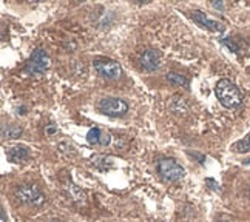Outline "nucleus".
<instances>
[{"label":"nucleus","instance_id":"nucleus-10","mask_svg":"<svg viewBox=\"0 0 250 222\" xmlns=\"http://www.w3.org/2000/svg\"><path fill=\"white\" fill-rule=\"evenodd\" d=\"M63 191H65V195L68 196L73 202H76V204H85V201H86L85 191L81 187L76 185L71 179H66L63 182Z\"/></svg>","mask_w":250,"mask_h":222},{"label":"nucleus","instance_id":"nucleus-13","mask_svg":"<svg viewBox=\"0 0 250 222\" xmlns=\"http://www.w3.org/2000/svg\"><path fill=\"white\" fill-rule=\"evenodd\" d=\"M166 79H167L168 83L176 85V86H188V85H190V82H188L187 77H186V76H182V74H179V73H168V74L166 76Z\"/></svg>","mask_w":250,"mask_h":222},{"label":"nucleus","instance_id":"nucleus-3","mask_svg":"<svg viewBox=\"0 0 250 222\" xmlns=\"http://www.w3.org/2000/svg\"><path fill=\"white\" fill-rule=\"evenodd\" d=\"M50 62H51L50 56L46 54V51L42 50V48H37L36 51H33V54L30 56V59H28L25 65V73L33 76L43 74L48 70V66H50Z\"/></svg>","mask_w":250,"mask_h":222},{"label":"nucleus","instance_id":"nucleus-12","mask_svg":"<svg viewBox=\"0 0 250 222\" xmlns=\"http://www.w3.org/2000/svg\"><path fill=\"white\" fill-rule=\"evenodd\" d=\"M23 133V128L21 125H16V123H8L2 127V138L3 139H17L21 138Z\"/></svg>","mask_w":250,"mask_h":222},{"label":"nucleus","instance_id":"nucleus-1","mask_svg":"<svg viewBox=\"0 0 250 222\" xmlns=\"http://www.w3.org/2000/svg\"><path fill=\"white\" fill-rule=\"evenodd\" d=\"M215 94L221 105L226 108H236L243 102V96L238 86L229 79H221L215 86Z\"/></svg>","mask_w":250,"mask_h":222},{"label":"nucleus","instance_id":"nucleus-19","mask_svg":"<svg viewBox=\"0 0 250 222\" xmlns=\"http://www.w3.org/2000/svg\"><path fill=\"white\" fill-rule=\"evenodd\" d=\"M243 163H244V165H250V158L244 159V161H243Z\"/></svg>","mask_w":250,"mask_h":222},{"label":"nucleus","instance_id":"nucleus-14","mask_svg":"<svg viewBox=\"0 0 250 222\" xmlns=\"http://www.w3.org/2000/svg\"><path fill=\"white\" fill-rule=\"evenodd\" d=\"M232 150L236 151V153H247V151H250V133L247 134L244 139L235 142L233 145H232Z\"/></svg>","mask_w":250,"mask_h":222},{"label":"nucleus","instance_id":"nucleus-21","mask_svg":"<svg viewBox=\"0 0 250 222\" xmlns=\"http://www.w3.org/2000/svg\"><path fill=\"white\" fill-rule=\"evenodd\" d=\"M218 222H229V221H218Z\"/></svg>","mask_w":250,"mask_h":222},{"label":"nucleus","instance_id":"nucleus-5","mask_svg":"<svg viewBox=\"0 0 250 222\" xmlns=\"http://www.w3.org/2000/svg\"><path fill=\"white\" fill-rule=\"evenodd\" d=\"M158 171L161 178L167 182H176L184 178L186 171L176 161L173 159H161L158 162Z\"/></svg>","mask_w":250,"mask_h":222},{"label":"nucleus","instance_id":"nucleus-15","mask_svg":"<svg viewBox=\"0 0 250 222\" xmlns=\"http://www.w3.org/2000/svg\"><path fill=\"white\" fill-rule=\"evenodd\" d=\"M170 110L175 113V114H181V113H186L187 111V105H186L184 99L175 98V99L170 102Z\"/></svg>","mask_w":250,"mask_h":222},{"label":"nucleus","instance_id":"nucleus-7","mask_svg":"<svg viewBox=\"0 0 250 222\" xmlns=\"http://www.w3.org/2000/svg\"><path fill=\"white\" fill-rule=\"evenodd\" d=\"M139 63L146 71L153 73L161 66V56H159V53L156 50H151V48H150V50H146L141 54Z\"/></svg>","mask_w":250,"mask_h":222},{"label":"nucleus","instance_id":"nucleus-6","mask_svg":"<svg viewBox=\"0 0 250 222\" xmlns=\"http://www.w3.org/2000/svg\"><path fill=\"white\" fill-rule=\"evenodd\" d=\"M94 70L104 79H119L122 76V68L116 61L111 59H98L94 61Z\"/></svg>","mask_w":250,"mask_h":222},{"label":"nucleus","instance_id":"nucleus-16","mask_svg":"<svg viewBox=\"0 0 250 222\" xmlns=\"http://www.w3.org/2000/svg\"><path fill=\"white\" fill-rule=\"evenodd\" d=\"M221 43H223L224 46H227L229 50L232 51V53H235V54H238V53H239V46L233 42V39L226 37V39H223V40H221Z\"/></svg>","mask_w":250,"mask_h":222},{"label":"nucleus","instance_id":"nucleus-4","mask_svg":"<svg viewBox=\"0 0 250 222\" xmlns=\"http://www.w3.org/2000/svg\"><path fill=\"white\" fill-rule=\"evenodd\" d=\"M14 193H16V198L21 201L22 204L39 207L45 202V195L36 185H28V184L19 185Z\"/></svg>","mask_w":250,"mask_h":222},{"label":"nucleus","instance_id":"nucleus-11","mask_svg":"<svg viewBox=\"0 0 250 222\" xmlns=\"http://www.w3.org/2000/svg\"><path fill=\"white\" fill-rule=\"evenodd\" d=\"M28 156H30V153H28V148H25V147H13L6 151L8 161L13 162V163L22 162V161L28 159Z\"/></svg>","mask_w":250,"mask_h":222},{"label":"nucleus","instance_id":"nucleus-17","mask_svg":"<svg viewBox=\"0 0 250 222\" xmlns=\"http://www.w3.org/2000/svg\"><path fill=\"white\" fill-rule=\"evenodd\" d=\"M211 6L216 8V9H219V11H223V9H224L223 2H218V0H215V2H211Z\"/></svg>","mask_w":250,"mask_h":222},{"label":"nucleus","instance_id":"nucleus-20","mask_svg":"<svg viewBox=\"0 0 250 222\" xmlns=\"http://www.w3.org/2000/svg\"><path fill=\"white\" fill-rule=\"evenodd\" d=\"M2 221H3V222H6V216H5V211H3V208H2Z\"/></svg>","mask_w":250,"mask_h":222},{"label":"nucleus","instance_id":"nucleus-9","mask_svg":"<svg viewBox=\"0 0 250 222\" xmlns=\"http://www.w3.org/2000/svg\"><path fill=\"white\" fill-rule=\"evenodd\" d=\"M86 142H88L90 145L107 147V145H110V142H111V136L108 133L102 131L99 127H93V128L88 130V133H86Z\"/></svg>","mask_w":250,"mask_h":222},{"label":"nucleus","instance_id":"nucleus-22","mask_svg":"<svg viewBox=\"0 0 250 222\" xmlns=\"http://www.w3.org/2000/svg\"><path fill=\"white\" fill-rule=\"evenodd\" d=\"M249 196H250V188H249Z\"/></svg>","mask_w":250,"mask_h":222},{"label":"nucleus","instance_id":"nucleus-18","mask_svg":"<svg viewBox=\"0 0 250 222\" xmlns=\"http://www.w3.org/2000/svg\"><path fill=\"white\" fill-rule=\"evenodd\" d=\"M57 131V127H46V133L48 134H54Z\"/></svg>","mask_w":250,"mask_h":222},{"label":"nucleus","instance_id":"nucleus-8","mask_svg":"<svg viewBox=\"0 0 250 222\" xmlns=\"http://www.w3.org/2000/svg\"><path fill=\"white\" fill-rule=\"evenodd\" d=\"M190 17H191V20L196 22L199 26L207 28V30H210V31H215V33H223L224 31V25L223 23L216 22V20H211V19H208L204 13H201V11H193L190 14Z\"/></svg>","mask_w":250,"mask_h":222},{"label":"nucleus","instance_id":"nucleus-2","mask_svg":"<svg viewBox=\"0 0 250 222\" xmlns=\"http://www.w3.org/2000/svg\"><path fill=\"white\" fill-rule=\"evenodd\" d=\"M98 110L108 118H121L128 113V103L119 98H104L98 103Z\"/></svg>","mask_w":250,"mask_h":222}]
</instances>
